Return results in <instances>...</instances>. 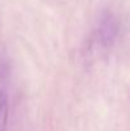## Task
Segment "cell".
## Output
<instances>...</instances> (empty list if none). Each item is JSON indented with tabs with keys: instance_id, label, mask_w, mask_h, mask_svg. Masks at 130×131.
Masks as SVG:
<instances>
[{
	"instance_id": "7a4b0ae2",
	"label": "cell",
	"mask_w": 130,
	"mask_h": 131,
	"mask_svg": "<svg viewBox=\"0 0 130 131\" xmlns=\"http://www.w3.org/2000/svg\"><path fill=\"white\" fill-rule=\"evenodd\" d=\"M6 66L3 61H0V103L8 98L6 93Z\"/></svg>"
},
{
	"instance_id": "6da1fadb",
	"label": "cell",
	"mask_w": 130,
	"mask_h": 131,
	"mask_svg": "<svg viewBox=\"0 0 130 131\" xmlns=\"http://www.w3.org/2000/svg\"><path fill=\"white\" fill-rule=\"evenodd\" d=\"M119 35V22L117 18L111 13L106 12L99 19L97 31L94 33V41L101 48H110L116 41Z\"/></svg>"
},
{
	"instance_id": "3957f363",
	"label": "cell",
	"mask_w": 130,
	"mask_h": 131,
	"mask_svg": "<svg viewBox=\"0 0 130 131\" xmlns=\"http://www.w3.org/2000/svg\"><path fill=\"white\" fill-rule=\"evenodd\" d=\"M8 122V98L0 103V131H5Z\"/></svg>"
}]
</instances>
